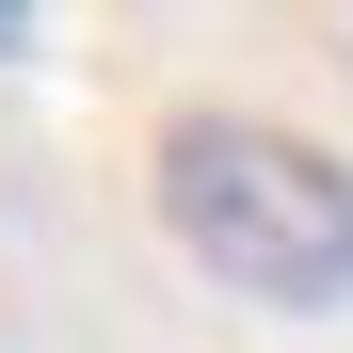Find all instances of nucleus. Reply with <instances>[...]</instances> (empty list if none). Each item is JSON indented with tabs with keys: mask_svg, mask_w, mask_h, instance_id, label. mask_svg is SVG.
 <instances>
[{
	"mask_svg": "<svg viewBox=\"0 0 353 353\" xmlns=\"http://www.w3.org/2000/svg\"><path fill=\"white\" fill-rule=\"evenodd\" d=\"M161 225L241 305H353V161L273 112H176L161 129Z\"/></svg>",
	"mask_w": 353,
	"mask_h": 353,
	"instance_id": "f257e3e1",
	"label": "nucleus"
},
{
	"mask_svg": "<svg viewBox=\"0 0 353 353\" xmlns=\"http://www.w3.org/2000/svg\"><path fill=\"white\" fill-rule=\"evenodd\" d=\"M17 48H32V0H0V65H17Z\"/></svg>",
	"mask_w": 353,
	"mask_h": 353,
	"instance_id": "f03ea898",
	"label": "nucleus"
}]
</instances>
